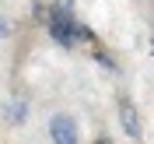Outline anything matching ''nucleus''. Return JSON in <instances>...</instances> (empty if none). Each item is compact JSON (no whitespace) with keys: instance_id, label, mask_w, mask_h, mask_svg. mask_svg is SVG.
<instances>
[{"instance_id":"f03ea898","label":"nucleus","mask_w":154,"mask_h":144,"mask_svg":"<svg viewBox=\"0 0 154 144\" xmlns=\"http://www.w3.org/2000/svg\"><path fill=\"white\" fill-rule=\"evenodd\" d=\"M49 134H53V144H77V130H74L70 116H53Z\"/></svg>"},{"instance_id":"f257e3e1","label":"nucleus","mask_w":154,"mask_h":144,"mask_svg":"<svg viewBox=\"0 0 154 144\" xmlns=\"http://www.w3.org/2000/svg\"><path fill=\"white\" fill-rule=\"evenodd\" d=\"M49 32H53V39H56L60 46H74L77 42V21H74V0H56L53 4V11H49Z\"/></svg>"},{"instance_id":"39448f33","label":"nucleus","mask_w":154,"mask_h":144,"mask_svg":"<svg viewBox=\"0 0 154 144\" xmlns=\"http://www.w3.org/2000/svg\"><path fill=\"white\" fill-rule=\"evenodd\" d=\"M0 35H7V25H4V21H0Z\"/></svg>"},{"instance_id":"20e7f679","label":"nucleus","mask_w":154,"mask_h":144,"mask_svg":"<svg viewBox=\"0 0 154 144\" xmlns=\"http://www.w3.org/2000/svg\"><path fill=\"white\" fill-rule=\"evenodd\" d=\"M95 144H112V141H109V137H98V141H95Z\"/></svg>"},{"instance_id":"7ed1b4c3","label":"nucleus","mask_w":154,"mask_h":144,"mask_svg":"<svg viewBox=\"0 0 154 144\" xmlns=\"http://www.w3.org/2000/svg\"><path fill=\"white\" fill-rule=\"evenodd\" d=\"M119 113H123V130L130 137H137V109L130 102H119Z\"/></svg>"}]
</instances>
